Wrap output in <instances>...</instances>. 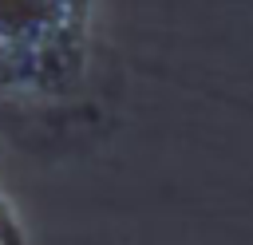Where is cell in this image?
<instances>
[{"label": "cell", "instance_id": "cell-1", "mask_svg": "<svg viewBox=\"0 0 253 245\" xmlns=\"http://www.w3.org/2000/svg\"><path fill=\"white\" fill-rule=\"evenodd\" d=\"M67 40V0H0V83H36Z\"/></svg>", "mask_w": 253, "mask_h": 245}]
</instances>
